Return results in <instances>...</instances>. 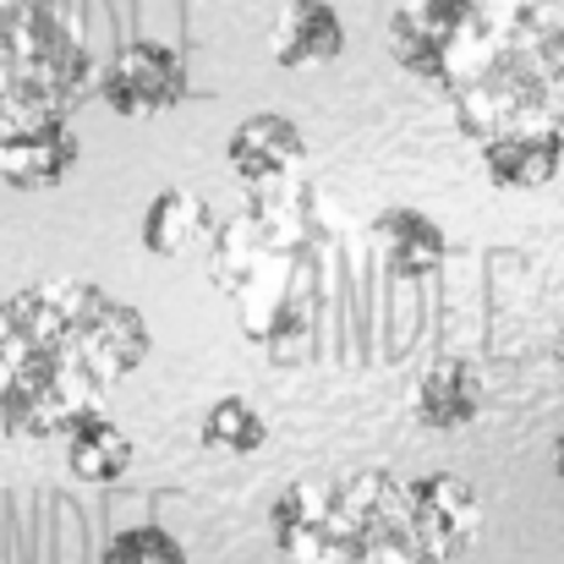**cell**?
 <instances>
[{"label": "cell", "instance_id": "1", "mask_svg": "<svg viewBox=\"0 0 564 564\" xmlns=\"http://www.w3.org/2000/svg\"><path fill=\"white\" fill-rule=\"evenodd\" d=\"M438 94L471 143L564 127V17L543 0H482Z\"/></svg>", "mask_w": 564, "mask_h": 564}, {"label": "cell", "instance_id": "2", "mask_svg": "<svg viewBox=\"0 0 564 564\" xmlns=\"http://www.w3.org/2000/svg\"><path fill=\"white\" fill-rule=\"evenodd\" d=\"M94 77L99 66L55 0H0V132L72 116Z\"/></svg>", "mask_w": 564, "mask_h": 564}, {"label": "cell", "instance_id": "3", "mask_svg": "<svg viewBox=\"0 0 564 564\" xmlns=\"http://www.w3.org/2000/svg\"><path fill=\"white\" fill-rule=\"evenodd\" d=\"M296 564H433L405 505V477L362 466L329 482V499L307 538L291 549Z\"/></svg>", "mask_w": 564, "mask_h": 564}, {"label": "cell", "instance_id": "4", "mask_svg": "<svg viewBox=\"0 0 564 564\" xmlns=\"http://www.w3.org/2000/svg\"><path fill=\"white\" fill-rule=\"evenodd\" d=\"M99 383L66 357L0 368V433L6 438H61L77 416L99 411Z\"/></svg>", "mask_w": 564, "mask_h": 564}, {"label": "cell", "instance_id": "5", "mask_svg": "<svg viewBox=\"0 0 564 564\" xmlns=\"http://www.w3.org/2000/svg\"><path fill=\"white\" fill-rule=\"evenodd\" d=\"M94 94H99L116 116H127V121H154V116L176 110L192 94L187 61H182L171 44H160V39H132V44H121V50L99 66Z\"/></svg>", "mask_w": 564, "mask_h": 564}, {"label": "cell", "instance_id": "6", "mask_svg": "<svg viewBox=\"0 0 564 564\" xmlns=\"http://www.w3.org/2000/svg\"><path fill=\"white\" fill-rule=\"evenodd\" d=\"M471 17H477V0H400L389 11V55L416 83L438 88Z\"/></svg>", "mask_w": 564, "mask_h": 564}, {"label": "cell", "instance_id": "7", "mask_svg": "<svg viewBox=\"0 0 564 564\" xmlns=\"http://www.w3.org/2000/svg\"><path fill=\"white\" fill-rule=\"evenodd\" d=\"M149 351H154L149 318L132 302H121V296H110L99 285L88 313H83V324H77V362H83V373L94 378L99 389H110L127 373H138L149 362Z\"/></svg>", "mask_w": 564, "mask_h": 564}, {"label": "cell", "instance_id": "8", "mask_svg": "<svg viewBox=\"0 0 564 564\" xmlns=\"http://www.w3.org/2000/svg\"><path fill=\"white\" fill-rule=\"evenodd\" d=\"M405 505H411V527L427 549V560L444 564L449 554L471 549L482 532V494L455 477V471H422L405 482Z\"/></svg>", "mask_w": 564, "mask_h": 564}, {"label": "cell", "instance_id": "9", "mask_svg": "<svg viewBox=\"0 0 564 564\" xmlns=\"http://www.w3.org/2000/svg\"><path fill=\"white\" fill-rule=\"evenodd\" d=\"M83 160V143L72 132V116H50L17 132H0V182L17 192L61 187Z\"/></svg>", "mask_w": 564, "mask_h": 564}, {"label": "cell", "instance_id": "10", "mask_svg": "<svg viewBox=\"0 0 564 564\" xmlns=\"http://www.w3.org/2000/svg\"><path fill=\"white\" fill-rule=\"evenodd\" d=\"M307 160V138L291 116L280 110H258L247 121H236V132L225 138V165L247 182V187H274L285 176H296V165Z\"/></svg>", "mask_w": 564, "mask_h": 564}, {"label": "cell", "instance_id": "11", "mask_svg": "<svg viewBox=\"0 0 564 564\" xmlns=\"http://www.w3.org/2000/svg\"><path fill=\"white\" fill-rule=\"evenodd\" d=\"M482 400H488V383L482 368L466 362V357H438L427 373L416 378V394H411V411L422 427L433 433H460L482 416Z\"/></svg>", "mask_w": 564, "mask_h": 564}, {"label": "cell", "instance_id": "12", "mask_svg": "<svg viewBox=\"0 0 564 564\" xmlns=\"http://www.w3.org/2000/svg\"><path fill=\"white\" fill-rule=\"evenodd\" d=\"M482 171L494 187L538 192L564 171V127H521L482 143Z\"/></svg>", "mask_w": 564, "mask_h": 564}, {"label": "cell", "instance_id": "13", "mask_svg": "<svg viewBox=\"0 0 564 564\" xmlns=\"http://www.w3.org/2000/svg\"><path fill=\"white\" fill-rule=\"evenodd\" d=\"M373 241H378V252H383V269H389L394 280H427V274H438L444 258H449L444 225H438L433 214L411 208V203H394V208L378 214Z\"/></svg>", "mask_w": 564, "mask_h": 564}, {"label": "cell", "instance_id": "14", "mask_svg": "<svg viewBox=\"0 0 564 564\" xmlns=\"http://www.w3.org/2000/svg\"><path fill=\"white\" fill-rule=\"evenodd\" d=\"M346 50V22L329 0H285L274 17V39L269 55L285 72H307V66H329Z\"/></svg>", "mask_w": 564, "mask_h": 564}, {"label": "cell", "instance_id": "15", "mask_svg": "<svg viewBox=\"0 0 564 564\" xmlns=\"http://www.w3.org/2000/svg\"><path fill=\"white\" fill-rule=\"evenodd\" d=\"M61 438H66V471L77 482H88V488H110V482H121L132 471V455L138 449H132L127 427L116 416H105V411L77 416Z\"/></svg>", "mask_w": 564, "mask_h": 564}, {"label": "cell", "instance_id": "16", "mask_svg": "<svg viewBox=\"0 0 564 564\" xmlns=\"http://www.w3.org/2000/svg\"><path fill=\"white\" fill-rule=\"evenodd\" d=\"M208 230H214L208 203L187 187H165L143 208V247L154 258H192L208 241Z\"/></svg>", "mask_w": 564, "mask_h": 564}, {"label": "cell", "instance_id": "17", "mask_svg": "<svg viewBox=\"0 0 564 564\" xmlns=\"http://www.w3.org/2000/svg\"><path fill=\"white\" fill-rule=\"evenodd\" d=\"M203 444L225 449V455H252V449L269 444V422L247 394H219L203 416Z\"/></svg>", "mask_w": 564, "mask_h": 564}, {"label": "cell", "instance_id": "18", "mask_svg": "<svg viewBox=\"0 0 564 564\" xmlns=\"http://www.w3.org/2000/svg\"><path fill=\"white\" fill-rule=\"evenodd\" d=\"M329 482H335V477H296L291 488L274 494V505H269V538H274L280 554H291V549L307 538V527L318 521V510H324V499H329Z\"/></svg>", "mask_w": 564, "mask_h": 564}, {"label": "cell", "instance_id": "19", "mask_svg": "<svg viewBox=\"0 0 564 564\" xmlns=\"http://www.w3.org/2000/svg\"><path fill=\"white\" fill-rule=\"evenodd\" d=\"M99 564H187V549L165 527H127L105 543Z\"/></svg>", "mask_w": 564, "mask_h": 564}, {"label": "cell", "instance_id": "20", "mask_svg": "<svg viewBox=\"0 0 564 564\" xmlns=\"http://www.w3.org/2000/svg\"><path fill=\"white\" fill-rule=\"evenodd\" d=\"M554 471H560V477H564V438H560V444H554Z\"/></svg>", "mask_w": 564, "mask_h": 564}, {"label": "cell", "instance_id": "21", "mask_svg": "<svg viewBox=\"0 0 564 564\" xmlns=\"http://www.w3.org/2000/svg\"><path fill=\"white\" fill-rule=\"evenodd\" d=\"M560 351H564V329H560Z\"/></svg>", "mask_w": 564, "mask_h": 564}]
</instances>
